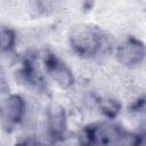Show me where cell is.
Masks as SVG:
<instances>
[{"label":"cell","instance_id":"6da1fadb","mask_svg":"<svg viewBox=\"0 0 146 146\" xmlns=\"http://www.w3.org/2000/svg\"><path fill=\"white\" fill-rule=\"evenodd\" d=\"M70 43L73 50L81 56H94L100 51L103 36L90 25H78L70 33Z\"/></svg>","mask_w":146,"mask_h":146},{"label":"cell","instance_id":"7a4b0ae2","mask_svg":"<svg viewBox=\"0 0 146 146\" xmlns=\"http://www.w3.org/2000/svg\"><path fill=\"white\" fill-rule=\"evenodd\" d=\"M117 60L129 67L140 64L145 58L144 43L135 38H129L120 43L116 49Z\"/></svg>","mask_w":146,"mask_h":146},{"label":"cell","instance_id":"3957f363","mask_svg":"<svg viewBox=\"0 0 146 146\" xmlns=\"http://www.w3.org/2000/svg\"><path fill=\"white\" fill-rule=\"evenodd\" d=\"M44 66L51 79L62 88L68 89L74 83V76L68 66L58 59L55 55L49 54L44 58Z\"/></svg>","mask_w":146,"mask_h":146},{"label":"cell","instance_id":"277c9868","mask_svg":"<svg viewBox=\"0 0 146 146\" xmlns=\"http://www.w3.org/2000/svg\"><path fill=\"white\" fill-rule=\"evenodd\" d=\"M48 131L52 138L60 137L66 128V112L59 104H51L47 110Z\"/></svg>","mask_w":146,"mask_h":146},{"label":"cell","instance_id":"5b68a950","mask_svg":"<svg viewBox=\"0 0 146 146\" xmlns=\"http://www.w3.org/2000/svg\"><path fill=\"white\" fill-rule=\"evenodd\" d=\"M26 111V104L19 95H11L7 98L3 106L6 117L10 122H19Z\"/></svg>","mask_w":146,"mask_h":146},{"label":"cell","instance_id":"8992f818","mask_svg":"<svg viewBox=\"0 0 146 146\" xmlns=\"http://www.w3.org/2000/svg\"><path fill=\"white\" fill-rule=\"evenodd\" d=\"M15 43V33L9 27L0 25V50H9Z\"/></svg>","mask_w":146,"mask_h":146},{"label":"cell","instance_id":"52a82bcc","mask_svg":"<svg viewBox=\"0 0 146 146\" xmlns=\"http://www.w3.org/2000/svg\"><path fill=\"white\" fill-rule=\"evenodd\" d=\"M100 108L105 115H107L108 117H113L120 111V105L113 99H105L100 103Z\"/></svg>","mask_w":146,"mask_h":146}]
</instances>
